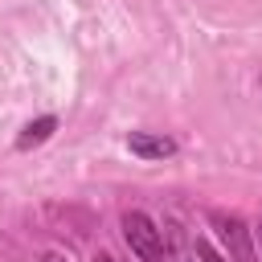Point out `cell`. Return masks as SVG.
<instances>
[{"label": "cell", "instance_id": "obj_3", "mask_svg": "<svg viewBox=\"0 0 262 262\" xmlns=\"http://www.w3.org/2000/svg\"><path fill=\"white\" fill-rule=\"evenodd\" d=\"M127 151L139 156V160H168V156H176V139L151 135V131H131L127 135Z\"/></svg>", "mask_w": 262, "mask_h": 262}, {"label": "cell", "instance_id": "obj_1", "mask_svg": "<svg viewBox=\"0 0 262 262\" xmlns=\"http://www.w3.org/2000/svg\"><path fill=\"white\" fill-rule=\"evenodd\" d=\"M123 242L131 246V254L139 262H168V246H164V229L147 217V213H123Z\"/></svg>", "mask_w": 262, "mask_h": 262}, {"label": "cell", "instance_id": "obj_8", "mask_svg": "<svg viewBox=\"0 0 262 262\" xmlns=\"http://www.w3.org/2000/svg\"><path fill=\"white\" fill-rule=\"evenodd\" d=\"M254 242H258V246H262V221H258V229H254Z\"/></svg>", "mask_w": 262, "mask_h": 262}, {"label": "cell", "instance_id": "obj_2", "mask_svg": "<svg viewBox=\"0 0 262 262\" xmlns=\"http://www.w3.org/2000/svg\"><path fill=\"white\" fill-rule=\"evenodd\" d=\"M209 225L217 229V242H221V250H225L229 262H258L254 229H250L237 213H221V209H213V213H209Z\"/></svg>", "mask_w": 262, "mask_h": 262}, {"label": "cell", "instance_id": "obj_4", "mask_svg": "<svg viewBox=\"0 0 262 262\" xmlns=\"http://www.w3.org/2000/svg\"><path fill=\"white\" fill-rule=\"evenodd\" d=\"M53 131H57V119H53V115H41V119H33V123H29V127L16 135V151H29V147L45 143Z\"/></svg>", "mask_w": 262, "mask_h": 262}, {"label": "cell", "instance_id": "obj_6", "mask_svg": "<svg viewBox=\"0 0 262 262\" xmlns=\"http://www.w3.org/2000/svg\"><path fill=\"white\" fill-rule=\"evenodd\" d=\"M41 262H66L61 254H41Z\"/></svg>", "mask_w": 262, "mask_h": 262}, {"label": "cell", "instance_id": "obj_5", "mask_svg": "<svg viewBox=\"0 0 262 262\" xmlns=\"http://www.w3.org/2000/svg\"><path fill=\"white\" fill-rule=\"evenodd\" d=\"M192 250H196V262H225V254H217L205 237H196V242H192Z\"/></svg>", "mask_w": 262, "mask_h": 262}, {"label": "cell", "instance_id": "obj_7", "mask_svg": "<svg viewBox=\"0 0 262 262\" xmlns=\"http://www.w3.org/2000/svg\"><path fill=\"white\" fill-rule=\"evenodd\" d=\"M94 262H115V258L111 254H94Z\"/></svg>", "mask_w": 262, "mask_h": 262}]
</instances>
